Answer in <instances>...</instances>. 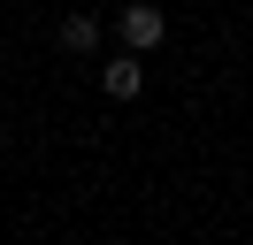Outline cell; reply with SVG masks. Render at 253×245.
I'll return each mask as SVG.
<instances>
[{"label": "cell", "mask_w": 253, "mask_h": 245, "mask_svg": "<svg viewBox=\"0 0 253 245\" xmlns=\"http://www.w3.org/2000/svg\"><path fill=\"white\" fill-rule=\"evenodd\" d=\"M115 39H123L130 54H154V46L169 39V8H154V0H130V8H115Z\"/></svg>", "instance_id": "obj_1"}, {"label": "cell", "mask_w": 253, "mask_h": 245, "mask_svg": "<svg viewBox=\"0 0 253 245\" xmlns=\"http://www.w3.org/2000/svg\"><path fill=\"white\" fill-rule=\"evenodd\" d=\"M100 92H108V100H138V92H146V54H130V46L108 54V61H100Z\"/></svg>", "instance_id": "obj_2"}, {"label": "cell", "mask_w": 253, "mask_h": 245, "mask_svg": "<svg viewBox=\"0 0 253 245\" xmlns=\"http://www.w3.org/2000/svg\"><path fill=\"white\" fill-rule=\"evenodd\" d=\"M54 39H62V54L92 61V54H100V39H108V23H100V15H84V8H69L62 23H54Z\"/></svg>", "instance_id": "obj_3"}]
</instances>
